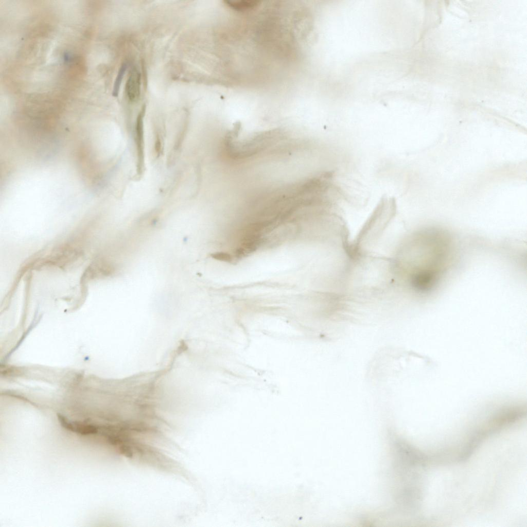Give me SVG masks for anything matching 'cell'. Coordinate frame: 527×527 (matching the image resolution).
Masks as SVG:
<instances>
[{
	"label": "cell",
	"mask_w": 527,
	"mask_h": 527,
	"mask_svg": "<svg viewBox=\"0 0 527 527\" xmlns=\"http://www.w3.org/2000/svg\"><path fill=\"white\" fill-rule=\"evenodd\" d=\"M126 92L129 99L135 102L139 98L140 93V75L136 68H133L126 84Z\"/></svg>",
	"instance_id": "3957f363"
},
{
	"label": "cell",
	"mask_w": 527,
	"mask_h": 527,
	"mask_svg": "<svg viewBox=\"0 0 527 527\" xmlns=\"http://www.w3.org/2000/svg\"><path fill=\"white\" fill-rule=\"evenodd\" d=\"M146 107L144 106L139 112L135 124V143L137 156V172L140 174L144 162V118Z\"/></svg>",
	"instance_id": "7a4b0ae2"
},
{
	"label": "cell",
	"mask_w": 527,
	"mask_h": 527,
	"mask_svg": "<svg viewBox=\"0 0 527 527\" xmlns=\"http://www.w3.org/2000/svg\"><path fill=\"white\" fill-rule=\"evenodd\" d=\"M128 65L127 63H123L118 72L117 76L116 77L114 84L113 85V89L112 91V95L114 97H117L118 95L120 85L124 77L125 72L127 69Z\"/></svg>",
	"instance_id": "277c9868"
},
{
	"label": "cell",
	"mask_w": 527,
	"mask_h": 527,
	"mask_svg": "<svg viewBox=\"0 0 527 527\" xmlns=\"http://www.w3.org/2000/svg\"><path fill=\"white\" fill-rule=\"evenodd\" d=\"M279 131L258 132L243 140H235L230 133L226 137V151L233 158L242 159L254 155L273 142L279 136Z\"/></svg>",
	"instance_id": "6da1fadb"
}]
</instances>
